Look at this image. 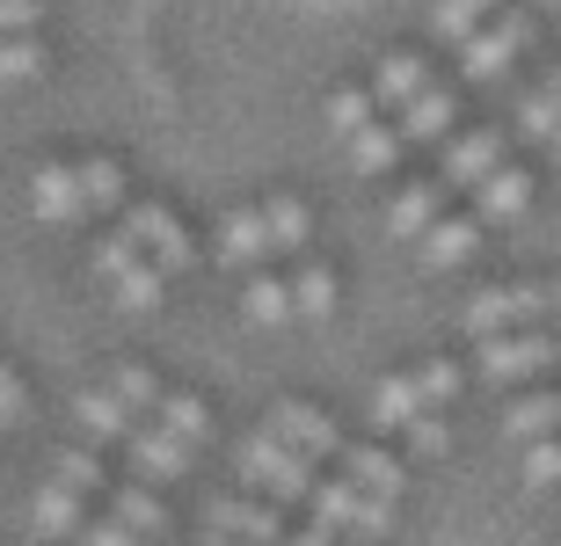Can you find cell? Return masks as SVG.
<instances>
[{
	"label": "cell",
	"mask_w": 561,
	"mask_h": 546,
	"mask_svg": "<svg viewBox=\"0 0 561 546\" xmlns=\"http://www.w3.org/2000/svg\"><path fill=\"white\" fill-rule=\"evenodd\" d=\"M125 444H131V466H139L146 481H183L190 452H197V444H183L175 430H161V422H153V430H131Z\"/></svg>",
	"instance_id": "11"
},
{
	"label": "cell",
	"mask_w": 561,
	"mask_h": 546,
	"mask_svg": "<svg viewBox=\"0 0 561 546\" xmlns=\"http://www.w3.org/2000/svg\"><path fill=\"white\" fill-rule=\"evenodd\" d=\"M540 88H547V95H554V103H561V66H554V73H547V81H540Z\"/></svg>",
	"instance_id": "46"
},
{
	"label": "cell",
	"mask_w": 561,
	"mask_h": 546,
	"mask_svg": "<svg viewBox=\"0 0 561 546\" xmlns=\"http://www.w3.org/2000/svg\"><path fill=\"white\" fill-rule=\"evenodd\" d=\"M373 88H335V95H329V131H335V139H351V131H365V125H373Z\"/></svg>",
	"instance_id": "33"
},
{
	"label": "cell",
	"mask_w": 561,
	"mask_h": 546,
	"mask_svg": "<svg viewBox=\"0 0 561 546\" xmlns=\"http://www.w3.org/2000/svg\"><path fill=\"white\" fill-rule=\"evenodd\" d=\"M44 73V44L37 30H15V37H0V88H22Z\"/></svg>",
	"instance_id": "28"
},
{
	"label": "cell",
	"mask_w": 561,
	"mask_h": 546,
	"mask_svg": "<svg viewBox=\"0 0 561 546\" xmlns=\"http://www.w3.org/2000/svg\"><path fill=\"white\" fill-rule=\"evenodd\" d=\"M44 22V0H0V37H15V30H37Z\"/></svg>",
	"instance_id": "42"
},
{
	"label": "cell",
	"mask_w": 561,
	"mask_h": 546,
	"mask_svg": "<svg viewBox=\"0 0 561 546\" xmlns=\"http://www.w3.org/2000/svg\"><path fill=\"white\" fill-rule=\"evenodd\" d=\"M30 211H37L44 226H73L88 211V197H81V175L66 169V161H44L37 175H30Z\"/></svg>",
	"instance_id": "7"
},
{
	"label": "cell",
	"mask_w": 561,
	"mask_h": 546,
	"mask_svg": "<svg viewBox=\"0 0 561 546\" xmlns=\"http://www.w3.org/2000/svg\"><path fill=\"white\" fill-rule=\"evenodd\" d=\"M161 284H168V270L139 255V263H131V270L110 284V292H117V306H125V314H153V306H161Z\"/></svg>",
	"instance_id": "25"
},
{
	"label": "cell",
	"mask_w": 561,
	"mask_h": 546,
	"mask_svg": "<svg viewBox=\"0 0 561 546\" xmlns=\"http://www.w3.org/2000/svg\"><path fill=\"white\" fill-rule=\"evenodd\" d=\"M110 386H117V400H125L131 416H139V408H161V379L146 372V364H117V379H110Z\"/></svg>",
	"instance_id": "36"
},
{
	"label": "cell",
	"mask_w": 561,
	"mask_h": 546,
	"mask_svg": "<svg viewBox=\"0 0 561 546\" xmlns=\"http://www.w3.org/2000/svg\"><path fill=\"white\" fill-rule=\"evenodd\" d=\"M241 314H249L255 328H285L299 306H291V284H277V277H249V292H241Z\"/></svg>",
	"instance_id": "24"
},
{
	"label": "cell",
	"mask_w": 561,
	"mask_h": 546,
	"mask_svg": "<svg viewBox=\"0 0 561 546\" xmlns=\"http://www.w3.org/2000/svg\"><path fill=\"white\" fill-rule=\"evenodd\" d=\"M73 422H81L95 444L131 438V408L117 400V386H81V394H73Z\"/></svg>",
	"instance_id": "14"
},
{
	"label": "cell",
	"mask_w": 561,
	"mask_h": 546,
	"mask_svg": "<svg viewBox=\"0 0 561 546\" xmlns=\"http://www.w3.org/2000/svg\"><path fill=\"white\" fill-rule=\"evenodd\" d=\"M387 532H394V496H365V488H357V510H351V539H357V546H379Z\"/></svg>",
	"instance_id": "34"
},
{
	"label": "cell",
	"mask_w": 561,
	"mask_h": 546,
	"mask_svg": "<svg viewBox=\"0 0 561 546\" xmlns=\"http://www.w3.org/2000/svg\"><path fill=\"white\" fill-rule=\"evenodd\" d=\"M343 147H351V169L357 175H387L401 161V147H409V139H401V125H365V131H351Z\"/></svg>",
	"instance_id": "20"
},
{
	"label": "cell",
	"mask_w": 561,
	"mask_h": 546,
	"mask_svg": "<svg viewBox=\"0 0 561 546\" xmlns=\"http://www.w3.org/2000/svg\"><path fill=\"white\" fill-rule=\"evenodd\" d=\"M474 241H481V219H437L416 241V255H423V270H459L474 255Z\"/></svg>",
	"instance_id": "16"
},
{
	"label": "cell",
	"mask_w": 561,
	"mask_h": 546,
	"mask_svg": "<svg viewBox=\"0 0 561 546\" xmlns=\"http://www.w3.org/2000/svg\"><path fill=\"white\" fill-rule=\"evenodd\" d=\"M197 546H241V539H227V532H219V539H197Z\"/></svg>",
	"instance_id": "47"
},
{
	"label": "cell",
	"mask_w": 561,
	"mask_h": 546,
	"mask_svg": "<svg viewBox=\"0 0 561 546\" xmlns=\"http://www.w3.org/2000/svg\"><path fill=\"white\" fill-rule=\"evenodd\" d=\"M540 314H554V299L540 284H496V292L459 306V328L474 342H489V336H511V328H525V321H540Z\"/></svg>",
	"instance_id": "3"
},
{
	"label": "cell",
	"mask_w": 561,
	"mask_h": 546,
	"mask_svg": "<svg viewBox=\"0 0 561 546\" xmlns=\"http://www.w3.org/2000/svg\"><path fill=\"white\" fill-rule=\"evenodd\" d=\"M431 88V66L416 59V51H394V59H379V73H373V103L379 109H409Z\"/></svg>",
	"instance_id": "15"
},
{
	"label": "cell",
	"mask_w": 561,
	"mask_h": 546,
	"mask_svg": "<svg viewBox=\"0 0 561 546\" xmlns=\"http://www.w3.org/2000/svg\"><path fill=\"white\" fill-rule=\"evenodd\" d=\"M561 430V394H525L503 408V438L511 444H533V438H554Z\"/></svg>",
	"instance_id": "19"
},
{
	"label": "cell",
	"mask_w": 561,
	"mask_h": 546,
	"mask_svg": "<svg viewBox=\"0 0 561 546\" xmlns=\"http://www.w3.org/2000/svg\"><path fill=\"white\" fill-rule=\"evenodd\" d=\"M117 518H125L139 539H161L168 532V510H161V496H146V488H117Z\"/></svg>",
	"instance_id": "35"
},
{
	"label": "cell",
	"mask_w": 561,
	"mask_h": 546,
	"mask_svg": "<svg viewBox=\"0 0 561 546\" xmlns=\"http://www.w3.org/2000/svg\"><path fill=\"white\" fill-rule=\"evenodd\" d=\"M307 510H313V525L321 532H351V510H357V481H313V496H307Z\"/></svg>",
	"instance_id": "30"
},
{
	"label": "cell",
	"mask_w": 561,
	"mask_h": 546,
	"mask_svg": "<svg viewBox=\"0 0 561 546\" xmlns=\"http://www.w3.org/2000/svg\"><path fill=\"white\" fill-rule=\"evenodd\" d=\"M263 219H271V255L307 248L313 219H307V205H299V197H271V205H263Z\"/></svg>",
	"instance_id": "27"
},
{
	"label": "cell",
	"mask_w": 561,
	"mask_h": 546,
	"mask_svg": "<svg viewBox=\"0 0 561 546\" xmlns=\"http://www.w3.org/2000/svg\"><path fill=\"white\" fill-rule=\"evenodd\" d=\"M271 255V219H263V205H241L219 219V263L227 270H255Z\"/></svg>",
	"instance_id": "10"
},
{
	"label": "cell",
	"mask_w": 561,
	"mask_h": 546,
	"mask_svg": "<svg viewBox=\"0 0 561 546\" xmlns=\"http://www.w3.org/2000/svg\"><path fill=\"white\" fill-rule=\"evenodd\" d=\"M437 219H445V183H409L394 205H387V233H394V241H423Z\"/></svg>",
	"instance_id": "13"
},
{
	"label": "cell",
	"mask_w": 561,
	"mask_h": 546,
	"mask_svg": "<svg viewBox=\"0 0 561 546\" xmlns=\"http://www.w3.org/2000/svg\"><path fill=\"white\" fill-rule=\"evenodd\" d=\"M525 44H533V8H503V15H489L474 37L459 44V73L467 81H503Z\"/></svg>",
	"instance_id": "2"
},
{
	"label": "cell",
	"mask_w": 561,
	"mask_h": 546,
	"mask_svg": "<svg viewBox=\"0 0 561 546\" xmlns=\"http://www.w3.org/2000/svg\"><path fill=\"white\" fill-rule=\"evenodd\" d=\"M241 481L249 488H263L271 503H307L313 496V466H307V452H291L285 438H249L241 444Z\"/></svg>",
	"instance_id": "1"
},
{
	"label": "cell",
	"mask_w": 561,
	"mask_h": 546,
	"mask_svg": "<svg viewBox=\"0 0 561 546\" xmlns=\"http://www.w3.org/2000/svg\"><path fill=\"white\" fill-rule=\"evenodd\" d=\"M73 175H81V197H88V211H117L125 205V169L117 161H73Z\"/></svg>",
	"instance_id": "26"
},
{
	"label": "cell",
	"mask_w": 561,
	"mask_h": 546,
	"mask_svg": "<svg viewBox=\"0 0 561 546\" xmlns=\"http://www.w3.org/2000/svg\"><path fill=\"white\" fill-rule=\"evenodd\" d=\"M554 481H561V444L533 438V444H525V488H554Z\"/></svg>",
	"instance_id": "38"
},
{
	"label": "cell",
	"mask_w": 561,
	"mask_h": 546,
	"mask_svg": "<svg viewBox=\"0 0 561 546\" xmlns=\"http://www.w3.org/2000/svg\"><path fill=\"white\" fill-rule=\"evenodd\" d=\"M423 408H431V400L416 394V379H379V386H373V422H379V430H409Z\"/></svg>",
	"instance_id": "21"
},
{
	"label": "cell",
	"mask_w": 561,
	"mask_h": 546,
	"mask_svg": "<svg viewBox=\"0 0 561 546\" xmlns=\"http://www.w3.org/2000/svg\"><path fill=\"white\" fill-rule=\"evenodd\" d=\"M489 15H496V0H437L431 8V37L437 44H467Z\"/></svg>",
	"instance_id": "23"
},
{
	"label": "cell",
	"mask_w": 561,
	"mask_h": 546,
	"mask_svg": "<svg viewBox=\"0 0 561 546\" xmlns=\"http://www.w3.org/2000/svg\"><path fill=\"white\" fill-rule=\"evenodd\" d=\"M285 546H335V539H329V532H321V525H313V532H291Z\"/></svg>",
	"instance_id": "45"
},
{
	"label": "cell",
	"mask_w": 561,
	"mask_h": 546,
	"mask_svg": "<svg viewBox=\"0 0 561 546\" xmlns=\"http://www.w3.org/2000/svg\"><path fill=\"white\" fill-rule=\"evenodd\" d=\"M30 525L44 532V539H66V532H81V488H66L59 474L30 496Z\"/></svg>",
	"instance_id": "17"
},
{
	"label": "cell",
	"mask_w": 561,
	"mask_h": 546,
	"mask_svg": "<svg viewBox=\"0 0 561 546\" xmlns=\"http://www.w3.org/2000/svg\"><path fill=\"white\" fill-rule=\"evenodd\" d=\"M525 205H533V175L525 169H496L489 183H474L481 226H511V219H525Z\"/></svg>",
	"instance_id": "12"
},
{
	"label": "cell",
	"mask_w": 561,
	"mask_h": 546,
	"mask_svg": "<svg viewBox=\"0 0 561 546\" xmlns=\"http://www.w3.org/2000/svg\"><path fill=\"white\" fill-rule=\"evenodd\" d=\"M125 233L146 248V263H161L168 277H183L190 263H197V248H190L183 219H175L168 205H131V211H125Z\"/></svg>",
	"instance_id": "5"
},
{
	"label": "cell",
	"mask_w": 561,
	"mask_h": 546,
	"mask_svg": "<svg viewBox=\"0 0 561 546\" xmlns=\"http://www.w3.org/2000/svg\"><path fill=\"white\" fill-rule=\"evenodd\" d=\"M343 474H351L365 496H401V466L387 460L379 444H351V452H343Z\"/></svg>",
	"instance_id": "22"
},
{
	"label": "cell",
	"mask_w": 561,
	"mask_h": 546,
	"mask_svg": "<svg viewBox=\"0 0 561 546\" xmlns=\"http://www.w3.org/2000/svg\"><path fill=\"white\" fill-rule=\"evenodd\" d=\"M518 139H540V147L561 139V103L547 95V88H533V95L518 103Z\"/></svg>",
	"instance_id": "32"
},
{
	"label": "cell",
	"mask_w": 561,
	"mask_h": 546,
	"mask_svg": "<svg viewBox=\"0 0 561 546\" xmlns=\"http://www.w3.org/2000/svg\"><path fill=\"white\" fill-rule=\"evenodd\" d=\"M51 474H59L66 488H81V496H88L95 481H103V466L88 460V452H59V460H51Z\"/></svg>",
	"instance_id": "40"
},
{
	"label": "cell",
	"mask_w": 561,
	"mask_h": 546,
	"mask_svg": "<svg viewBox=\"0 0 561 546\" xmlns=\"http://www.w3.org/2000/svg\"><path fill=\"white\" fill-rule=\"evenodd\" d=\"M409 444H416V452H431V460H437V452L453 444V430H445V422H437V416H416V422H409Z\"/></svg>",
	"instance_id": "43"
},
{
	"label": "cell",
	"mask_w": 561,
	"mask_h": 546,
	"mask_svg": "<svg viewBox=\"0 0 561 546\" xmlns=\"http://www.w3.org/2000/svg\"><path fill=\"white\" fill-rule=\"evenodd\" d=\"M474 364H481V379H489V386H518V379L561 364V342H554V336H525V328H511V336H489V342H481Z\"/></svg>",
	"instance_id": "4"
},
{
	"label": "cell",
	"mask_w": 561,
	"mask_h": 546,
	"mask_svg": "<svg viewBox=\"0 0 561 546\" xmlns=\"http://www.w3.org/2000/svg\"><path fill=\"white\" fill-rule=\"evenodd\" d=\"M496 169H503V131H459L453 147H445V175H437V183L445 189H474Z\"/></svg>",
	"instance_id": "8"
},
{
	"label": "cell",
	"mask_w": 561,
	"mask_h": 546,
	"mask_svg": "<svg viewBox=\"0 0 561 546\" xmlns=\"http://www.w3.org/2000/svg\"><path fill=\"white\" fill-rule=\"evenodd\" d=\"M453 125H459V95H453V88H437V81L401 109V139H445Z\"/></svg>",
	"instance_id": "18"
},
{
	"label": "cell",
	"mask_w": 561,
	"mask_h": 546,
	"mask_svg": "<svg viewBox=\"0 0 561 546\" xmlns=\"http://www.w3.org/2000/svg\"><path fill=\"white\" fill-rule=\"evenodd\" d=\"M416 394H423V400H453V394H459V364H453V358H431V364L416 372Z\"/></svg>",
	"instance_id": "39"
},
{
	"label": "cell",
	"mask_w": 561,
	"mask_h": 546,
	"mask_svg": "<svg viewBox=\"0 0 561 546\" xmlns=\"http://www.w3.org/2000/svg\"><path fill=\"white\" fill-rule=\"evenodd\" d=\"M205 532H227V539L241 546H285V518H277V503H249V496H211L205 503Z\"/></svg>",
	"instance_id": "6"
},
{
	"label": "cell",
	"mask_w": 561,
	"mask_h": 546,
	"mask_svg": "<svg viewBox=\"0 0 561 546\" xmlns=\"http://www.w3.org/2000/svg\"><path fill=\"white\" fill-rule=\"evenodd\" d=\"M153 416H161V430H175L183 444H205L211 438V416H205V400H197V394H161Z\"/></svg>",
	"instance_id": "29"
},
{
	"label": "cell",
	"mask_w": 561,
	"mask_h": 546,
	"mask_svg": "<svg viewBox=\"0 0 561 546\" xmlns=\"http://www.w3.org/2000/svg\"><path fill=\"white\" fill-rule=\"evenodd\" d=\"M291 306H299L307 321H329L335 314V277L321 270V263H307V270L291 277Z\"/></svg>",
	"instance_id": "31"
},
{
	"label": "cell",
	"mask_w": 561,
	"mask_h": 546,
	"mask_svg": "<svg viewBox=\"0 0 561 546\" xmlns=\"http://www.w3.org/2000/svg\"><path fill=\"white\" fill-rule=\"evenodd\" d=\"M139 241H131V233L125 226H117V233H110V241H95V277H103V284H117V277H125L131 270V263H139Z\"/></svg>",
	"instance_id": "37"
},
{
	"label": "cell",
	"mask_w": 561,
	"mask_h": 546,
	"mask_svg": "<svg viewBox=\"0 0 561 546\" xmlns=\"http://www.w3.org/2000/svg\"><path fill=\"white\" fill-rule=\"evenodd\" d=\"M554 161H561V139H554Z\"/></svg>",
	"instance_id": "50"
},
{
	"label": "cell",
	"mask_w": 561,
	"mask_h": 546,
	"mask_svg": "<svg viewBox=\"0 0 561 546\" xmlns=\"http://www.w3.org/2000/svg\"><path fill=\"white\" fill-rule=\"evenodd\" d=\"M547 299H554V321H561V284H554V292H547Z\"/></svg>",
	"instance_id": "48"
},
{
	"label": "cell",
	"mask_w": 561,
	"mask_h": 546,
	"mask_svg": "<svg viewBox=\"0 0 561 546\" xmlns=\"http://www.w3.org/2000/svg\"><path fill=\"white\" fill-rule=\"evenodd\" d=\"M533 8H547V15H554V8H561V0H533Z\"/></svg>",
	"instance_id": "49"
},
{
	"label": "cell",
	"mask_w": 561,
	"mask_h": 546,
	"mask_svg": "<svg viewBox=\"0 0 561 546\" xmlns=\"http://www.w3.org/2000/svg\"><path fill=\"white\" fill-rule=\"evenodd\" d=\"M81 546H139V532H131L125 518H110V525H88Z\"/></svg>",
	"instance_id": "44"
},
{
	"label": "cell",
	"mask_w": 561,
	"mask_h": 546,
	"mask_svg": "<svg viewBox=\"0 0 561 546\" xmlns=\"http://www.w3.org/2000/svg\"><path fill=\"white\" fill-rule=\"evenodd\" d=\"M8 422H30V394H22V379L0 364V430H8Z\"/></svg>",
	"instance_id": "41"
},
{
	"label": "cell",
	"mask_w": 561,
	"mask_h": 546,
	"mask_svg": "<svg viewBox=\"0 0 561 546\" xmlns=\"http://www.w3.org/2000/svg\"><path fill=\"white\" fill-rule=\"evenodd\" d=\"M271 438H285L291 452H307V460L343 452V444H335V422L321 416V408H307V400H277V408H271Z\"/></svg>",
	"instance_id": "9"
}]
</instances>
